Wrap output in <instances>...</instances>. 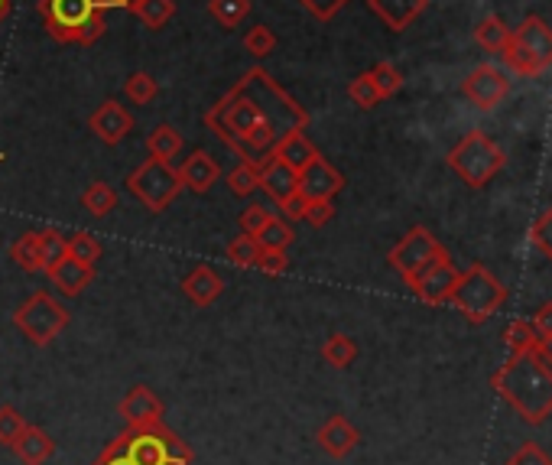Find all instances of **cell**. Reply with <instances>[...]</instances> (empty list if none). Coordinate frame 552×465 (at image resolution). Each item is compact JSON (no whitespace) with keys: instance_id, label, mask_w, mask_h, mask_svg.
Wrapping results in <instances>:
<instances>
[{"instance_id":"cell-1","label":"cell","mask_w":552,"mask_h":465,"mask_svg":"<svg viewBox=\"0 0 552 465\" xmlns=\"http://www.w3.org/2000/svg\"><path fill=\"white\" fill-rule=\"evenodd\" d=\"M202 121L221 144L238 153L241 163L264 166L286 131H306L309 111L270 72L251 69L205 111Z\"/></svg>"},{"instance_id":"cell-2","label":"cell","mask_w":552,"mask_h":465,"mask_svg":"<svg viewBox=\"0 0 552 465\" xmlns=\"http://www.w3.org/2000/svg\"><path fill=\"white\" fill-rule=\"evenodd\" d=\"M491 387L527 423H543L546 417H552V365L540 348L523 355H510L494 371Z\"/></svg>"},{"instance_id":"cell-3","label":"cell","mask_w":552,"mask_h":465,"mask_svg":"<svg viewBox=\"0 0 552 465\" xmlns=\"http://www.w3.org/2000/svg\"><path fill=\"white\" fill-rule=\"evenodd\" d=\"M43 27L62 46H91L108 30V10L114 0H36Z\"/></svg>"},{"instance_id":"cell-4","label":"cell","mask_w":552,"mask_h":465,"mask_svg":"<svg viewBox=\"0 0 552 465\" xmlns=\"http://www.w3.org/2000/svg\"><path fill=\"white\" fill-rule=\"evenodd\" d=\"M507 300V290L501 287V280H497L488 267L481 264H471L465 274H458V283H455V293H452V306L462 313L468 322H475L481 326L484 319H491L497 309L504 306Z\"/></svg>"},{"instance_id":"cell-5","label":"cell","mask_w":552,"mask_h":465,"mask_svg":"<svg viewBox=\"0 0 552 465\" xmlns=\"http://www.w3.org/2000/svg\"><path fill=\"white\" fill-rule=\"evenodd\" d=\"M501 59L517 75H540L552 69V30L540 17H527L517 30H510V43Z\"/></svg>"},{"instance_id":"cell-6","label":"cell","mask_w":552,"mask_h":465,"mask_svg":"<svg viewBox=\"0 0 552 465\" xmlns=\"http://www.w3.org/2000/svg\"><path fill=\"white\" fill-rule=\"evenodd\" d=\"M69 322H72V313L65 309V303H59L56 296L46 290H36L30 300L20 303L17 313H13V326H17L23 339H30L36 348L56 342L59 335L69 329Z\"/></svg>"},{"instance_id":"cell-7","label":"cell","mask_w":552,"mask_h":465,"mask_svg":"<svg viewBox=\"0 0 552 465\" xmlns=\"http://www.w3.org/2000/svg\"><path fill=\"white\" fill-rule=\"evenodd\" d=\"M504 160H507L504 150L484 131H471L465 140H458V147H452L449 153V166L471 189H481L484 183H491V179L504 170Z\"/></svg>"},{"instance_id":"cell-8","label":"cell","mask_w":552,"mask_h":465,"mask_svg":"<svg viewBox=\"0 0 552 465\" xmlns=\"http://www.w3.org/2000/svg\"><path fill=\"white\" fill-rule=\"evenodd\" d=\"M179 173L173 170V163L147 157L134 173L127 176V192L137 202H143L147 212H166L173 199L179 196Z\"/></svg>"},{"instance_id":"cell-9","label":"cell","mask_w":552,"mask_h":465,"mask_svg":"<svg viewBox=\"0 0 552 465\" xmlns=\"http://www.w3.org/2000/svg\"><path fill=\"white\" fill-rule=\"evenodd\" d=\"M449 251L442 248L439 244V238L432 235L429 228H423V225H416V228H410L406 235L393 244V251L387 254V261H390V267L397 270V274L410 283L413 277H419L423 270L432 264V261H439V257H445Z\"/></svg>"},{"instance_id":"cell-10","label":"cell","mask_w":552,"mask_h":465,"mask_svg":"<svg viewBox=\"0 0 552 465\" xmlns=\"http://www.w3.org/2000/svg\"><path fill=\"white\" fill-rule=\"evenodd\" d=\"M455 283H458V270L452 264V257L445 254V257H439V261H432L419 277H413L410 283H406V287H410L423 303L442 306V303L452 300Z\"/></svg>"},{"instance_id":"cell-11","label":"cell","mask_w":552,"mask_h":465,"mask_svg":"<svg viewBox=\"0 0 552 465\" xmlns=\"http://www.w3.org/2000/svg\"><path fill=\"white\" fill-rule=\"evenodd\" d=\"M117 413H121L130 430H150V426L163 423L166 404L160 400V394L150 391L147 384H134V387H127V394L121 397Z\"/></svg>"},{"instance_id":"cell-12","label":"cell","mask_w":552,"mask_h":465,"mask_svg":"<svg viewBox=\"0 0 552 465\" xmlns=\"http://www.w3.org/2000/svg\"><path fill=\"white\" fill-rule=\"evenodd\" d=\"M465 95H468V101L475 108L494 111L510 95V79L497 66H491V62H484V66H475L468 72Z\"/></svg>"},{"instance_id":"cell-13","label":"cell","mask_w":552,"mask_h":465,"mask_svg":"<svg viewBox=\"0 0 552 465\" xmlns=\"http://www.w3.org/2000/svg\"><path fill=\"white\" fill-rule=\"evenodd\" d=\"M88 131L95 134L101 144H108V147H117L121 140L134 131V114H130L121 101H101V105L91 111V118H88Z\"/></svg>"},{"instance_id":"cell-14","label":"cell","mask_w":552,"mask_h":465,"mask_svg":"<svg viewBox=\"0 0 552 465\" xmlns=\"http://www.w3.org/2000/svg\"><path fill=\"white\" fill-rule=\"evenodd\" d=\"M345 189V176H341L332 163L319 157L299 173V196L302 199H335Z\"/></svg>"},{"instance_id":"cell-15","label":"cell","mask_w":552,"mask_h":465,"mask_svg":"<svg viewBox=\"0 0 552 465\" xmlns=\"http://www.w3.org/2000/svg\"><path fill=\"white\" fill-rule=\"evenodd\" d=\"M315 443H319L332 459H348L351 452L358 449L361 433H358V426H354L348 417L335 413V417H328L319 430H315Z\"/></svg>"},{"instance_id":"cell-16","label":"cell","mask_w":552,"mask_h":465,"mask_svg":"<svg viewBox=\"0 0 552 465\" xmlns=\"http://www.w3.org/2000/svg\"><path fill=\"white\" fill-rule=\"evenodd\" d=\"M46 277L49 283L56 287L62 296H78L82 290H88L95 283V267L75 261V257L65 254L62 261H56L52 267H46Z\"/></svg>"},{"instance_id":"cell-17","label":"cell","mask_w":552,"mask_h":465,"mask_svg":"<svg viewBox=\"0 0 552 465\" xmlns=\"http://www.w3.org/2000/svg\"><path fill=\"white\" fill-rule=\"evenodd\" d=\"M270 157H276L280 163H286L293 173H302L309 163L319 160L322 153H319V147H315L312 140L306 137V131H286V134L273 144Z\"/></svg>"},{"instance_id":"cell-18","label":"cell","mask_w":552,"mask_h":465,"mask_svg":"<svg viewBox=\"0 0 552 465\" xmlns=\"http://www.w3.org/2000/svg\"><path fill=\"white\" fill-rule=\"evenodd\" d=\"M176 173H179L182 186L202 196V192H208L221 179V166L208 150H195V153H189L186 163H182Z\"/></svg>"},{"instance_id":"cell-19","label":"cell","mask_w":552,"mask_h":465,"mask_svg":"<svg viewBox=\"0 0 552 465\" xmlns=\"http://www.w3.org/2000/svg\"><path fill=\"white\" fill-rule=\"evenodd\" d=\"M182 293H186V300L192 306H212L221 293H225V277L218 274L215 267H208V264H199V267H192V274L182 280Z\"/></svg>"},{"instance_id":"cell-20","label":"cell","mask_w":552,"mask_h":465,"mask_svg":"<svg viewBox=\"0 0 552 465\" xmlns=\"http://www.w3.org/2000/svg\"><path fill=\"white\" fill-rule=\"evenodd\" d=\"M367 7L374 10L387 30L403 33L429 7V0H367Z\"/></svg>"},{"instance_id":"cell-21","label":"cell","mask_w":552,"mask_h":465,"mask_svg":"<svg viewBox=\"0 0 552 465\" xmlns=\"http://www.w3.org/2000/svg\"><path fill=\"white\" fill-rule=\"evenodd\" d=\"M10 449L23 465H46L52 459V452H56V443H52V436L46 430L26 423L23 433L17 436V443H13Z\"/></svg>"},{"instance_id":"cell-22","label":"cell","mask_w":552,"mask_h":465,"mask_svg":"<svg viewBox=\"0 0 552 465\" xmlns=\"http://www.w3.org/2000/svg\"><path fill=\"white\" fill-rule=\"evenodd\" d=\"M260 189L280 205L283 199H289L293 192H299V173L289 170L286 163H280L276 157H270L264 166H260Z\"/></svg>"},{"instance_id":"cell-23","label":"cell","mask_w":552,"mask_h":465,"mask_svg":"<svg viewBox=\"0 0 552 465\" xmlns=\"http://www.w3.org/2000/svg\"><path fill=\"white\" fill-rule=\"evenodd\" d=\"M13 264H17L23 274H46V261H43V248H39V235L36 231H26L10 248Z\"/></svg>"},{"instance_id":"cell-24","label":"cell","mask_w":552,"mask_h":465,"mask_svg":"<svg viewBox=\"0 0 552 465\" xmlns=\"http://www.w3.org/2000/svg\"><path fill=\"white\" fill-rule=\"evenodd\" d=\"M208 17L221 30H238L251 17V0H208Z\"/></svg>"},{"instance_id":"cell-25","label":"cell","mask_w":552,"mask_h":465,"mask_svg":"<svg viewBox=\"0 0 552 465\" xmlns=\"http://www.w3.org/2000/svg\"><path fill=\"white\" fill-rule=\"evenodd\" d=\"M182 150V137L173 124H156L153 131L147 134V153L156 160H166L173 163V157H179Z\"/></svg>"},{"instance_id":"cell-26","label":"cell","mask_w":552,"mask_h":465,"mask_svg":"<svg viewBox=\"0 0 552 465\" xmlns=\"http://www.w3.org/2000/svg\"><path fill=\"white\" fill-rule=\"evenodd\" d=\"M147 30H163L169 20L176 17V0H137V7L130 10Z\"/></svg>"},{"instance_id":"cell-27","label":"cell","mask_w":552,"mask_h":465,"mask_svg":"<svg viewBox=\"0 0 552 465\" xmlns=\"http://www.w3.org/2000/svg\"><path fill=\"white\" fill-rule=\"evenodd\" d=\"M475 43L488 49V53H504V46L510 43V27L494 14L484 17L475 27Z\"/></svg>"},{"instance_id":"cell-28","label":"cell","mask_w":552,"mask_h":465,"mask_svg":"<svg viewBox=\"0 0 552 465\" xmlns=\"http://www.w3.org/2000/svg\"><path fill=\"white\" fill-rule=\"evenodd\" d=\"M322 358H325V365H332V368H348L351 361L358 358V342L345 332L328 335L322 345Z\"/></svg>"},{"instance_id":"cell-29","label":"cell","mask_w":552,"mask_h":465,"mask_svg":"<svg viewBox=\"0 0 552 465\" xmlns=\"http://www.w3.org/2000/svg\"><path fill=\"white\" fill-rule=\"evenodd\" d=\"M82 209H88V215H95V218H104V215H111L117 209V192L114 186L108 183H101V179H95L85 192H82Z\"/></svg>"},{"instance_id":"cell-30","label":"cell","mask_w":552,"mask_h":465,"mask_svg":"<svg viewBox=\"0 0 552 465\" xmlns=\"http://www.w3.org/2000/svg\"><path fill=\"white\" fill-rule=\"evenodd\" d=\"M156 95H160V85L150 72H130L124 79V98L130 105H150Z\"/></svg>"},{"instance_id":"cell-31","label":"cell","mask_w":552,"mask_h":465,"mask_svg":"<svg viewBox=\"0 0 552 465\" xmlns=\"http://www.w3.org/2000/svg\"><path fill=\"white\" fill-rule=\"evenodd\" d=\"M293 238H296V231H293V225H289L283 215H270V222L257 235L260 248H280V251H286L289 244H293Z\"/></svg>"},{"instance_id":"cell-32","label":"cell","mask_w":552,"mask_h":465,"mask_svg":"<svg viewBox=\"0 0 552 465\" xmlns=\"http://www.w3.org/2000/svg\"><path fill=\"white\" fill-rule=\"evenodd\" d=\"M228 189L234 192V196H254V192L260 189V166L254 163H238L234 170L228 173Z\"/></svg>"},{"instance_id":"cell-33","label":"cell","mask_w":552,"mask_h":465,"mask_svg":"<svg viewBox=\"0 0 552 465\" xmlns=\"http://www.w3.org/2000/svg\"><path fill=\"white\" fill-rule=\"evenodd\" d=\"M504 342L510 348V355H523V352L540 348V339H536V329L530 326V322H510L507 332H504Z\"/></svg>"},{"instance_id":"cell-34","label":"cell","mask_w":552,"mask_h":465,"mask_svg":"<svg viewBox=\"0 0 552 465\" xmlns=\"http://www.w3.org/2000/svg\"><path fill=\"white\" fill-rule=\"evenodd\" d=\"M276 33L270 27H264V23H257V27H251L244 33V49L251 53L254 59H267L270 53H276Z\"/></svg>"},{"instance_id":"cell-35","label":"cell","mask_w":552,"mask_h":465,"mask_svg":"<svg viewBox=\"0 0 552 465\" xmlns=\"http://www.w3.org/2000/svg\"><path fill=\"white\" fill-rule=\"evenodd\" d=\"M65 251H69V257H75V261L95 267L98 257H101V244H98V238H91V235H85V231H78V235L65 238Z\"/></svg>"},{"instance_id":"cell-36","label":"cell","mask_w":552,"mask_h":465,"mask_svg":"<svg viewBox=\"0 0 552 465\" xmlns=\"http://www.w3.org/2000/svg\"><path fill=\"white\" fill-rule=\"evenodd\" d=\"M371 79L377 85L380 98H393L403 88V72L393 66V62H377V66L371 69Z\"/></svg>"},{"instance_id":"cell-37","label":"cell","mask_w":552,"mask_h":465,"mask_svg":"<svg viewBox=\"0 0 552 465\" xmlns=\"http://www.w3.org/2000/svg\"><path fill=\"white\" fill-rule=\"evenodd\" d=\"M348 98L354 101L358 108H364V111H371V108H377L380 101V92H377V85H374V79H371V72H364V75H358L351 85H348Z\"/></svg>"},{"instance_id":"cell-38","label":"cell","mask_w":552,"mask_h":465,"mask_svg":"<svg viewBox=\"0 0 552 465\" xmlns=\"http://www.w3.org/2000/svg\"><path fill=\"white\" fill-rule=\"evenodd\" d=\"M228 261L238 264V267H254L257 264V254H260V241L251 238V235H238L234 241H228Z\"/></svg>"},{"instance_id":"cell-39","label":"cell","mask_w":552,"mask_h":465,"mask_svg":"<svg viewBox=\"0 0 552 465\" xmlns=\"http://www.w3.org/2000/svg\"><path fill=\"white\" fill-rule=\"evenodd\" d=\"M23 426H26V420L20 417L17 407H10V404L0 407V446L10 449L13 443H17V436L23 433Z\"/></svg>"},{"instance_id":"cell-40","label":"cell","mask_w":552,"mask_h":465,"mask_svg":"<svg viewBox=\"0 0 552 465\" xmlns=\"http://www.w3.org/2000/svg\"><path fill=\"white\" fill-rule=\"evenodd\" d=\"M254 267L260 270V274H267V277H283L289 270V254L280 251V248H260Z\"/></svg>"},{"instance_id":"cell-41","label":"cell","mask_w":552,"mask_h":465,"mask_svg":"<svg viewBox=\"0 0 552 465\" xmlns=\"http://www.w3.org/2000/svg\"><path fill=\"white\" fill-rule=\"evenodd\" d=\"M530 241H533L536 251H543L546 257H552V209H546V212L533 222Z\"/></svg>"},{"instance_id":"cell-42","label":"cell","mask_w":552,"mask_h":465,"mask_svg":"<svg viewBox=\"0 0 552 465\" xmlns=\"http://www.w3.org/2000/svg\"><path fill=\"white\" fill-rule=\"evenodd\" d=\"M332 218H335L332 199H306V215H302V222H309L312 228H325Z\"/></svg>"},{"instance_id":"cell-43","label":"cell","mask_w":552,"mask_h":465,"mask_svg":"<svg viewBox=\"0 0 552 465\" xmlns=\"http://www.w3.org/2000/svg\"><path fill=\"white\" fill-rule=\"evenodd\" d=\"M39 235V248H43V261H46V267H52L56 261H62L65 254V238L59 235V231H36Z\"/></svg>"},{"instance_id":"cell-44","label":"cell","mask_w":552,"mask_h":465,"mask_svg":"<svg viewBox=\"0 0 552 465\" xmlns=\"http://www.w3.org/2000/svg\"><path fill=\"white\" fill-rule=\"evenodd\" d=\"M270 209H264V205H247L244 209V215H241V231L244 235H251V238H257L260 231H264V225L270 222Z\"/></svg>"},{"instance_id":"cell-45","label":"cell","mask_w":552,"mask_h":465,"mask_svg":"<svg viewBox=\"0 0 552 465\" xmlns=\"http://www.w3.org/2000/svg\"><path fill=\"white\" fill-rule=\"evenodd\" d=\"M507 465H552V456L536 443H523L514 456L507 459Z\"/></svg>"},{"instance_id":"cell-46","label":"cell","mask_w":552,"mask_h":465,"mask_svg":"<svg viewBox=\"0 0 552 465\" xmlns=\"http://www.w3.org/2000/svg\"><path fill=\"white\" fill-rule=\"evenodd\" d=\"M299 4L306 7L315 20L328 23V20H335V17L341 14V7H345L348 0H299Z\"/></svg>"},{"instance_id":"cell-47","label":"cell","mask_w":552,"mask_h":465,"mask_svg":"<svg viewBox=\"0 0 552 465\" xmlns=\"http://www.w3.org/2000/svg\"><path fill=\"white\" fill-rule=\"evenodd\" d=\"M280 215L286 218L289 225L302 222V215H306V199H302L299 192H293V196H289V199H283V202H280Z\"/></svg>"},{"instance_id":"cell-48","label":"cell","mask_w":552,"mask_h":465,"mask_svg":"<svg viewBox=\"0 0 552 465\" xmlns=\"http://www.w3.org/2000/svg\"><path fill=\"white\" fill-rule=\"evenodd\" d=\"M530 326L536 329V339H540V342H549L552 339V303L536 309V316H533Z\"/></svg>"},{"instance_id":"cell-49","label":"cell","mask_w":552,"mask_h":465,"mask_svg":"<svg viewBox=\"0 0 552 465\" xmlns=\"http://www.w3.org/2000/svg\"><path fill=\"white\" fill-rule=\"evenodd\" d=\"M10 10H13V0H0V23L10 17Z\"/></svg>"},{"instance_id":"cell-50","label":"cell","mask_w":552,"mask_h":465,"mask_svg":"<svg viewBox=\"0 0 552 465\" xmlns=\"http://www.w3.org/2000/svg\"><path fill=\"white\" fill-rule=\"evenodd\" d=\"M114 4H117V10H127V14H130V10L137 7V0H114Z\"/></svg>"},{"instance_id":"cell-51","label":"cell","mask_w":552,"mask_h":465,"mask_svg":"<svg viewBox=\"0 0 552 465\" xmlns=\"http://www.w3.org/2000/svg\"><path fill=\"white\" fill-rule=\"evenodd\" d=\"M540 352L546 355V361L552 365V339H549V342H540Z\"/></svg>"},{"instance_id":"cell-52","label":"cell","mask_w":552,"mask_h":465,"mask_svg":"<svg viewBox=\"0 0 552 465\" xmlns=\"http://www.w3.org/2000/svg\"><path fill=\"white\" fill-rule=\"evenodd\" d=\"M4 157H7V153H4V150H0V160H4Z\"/></svg>"}]
</instances>
